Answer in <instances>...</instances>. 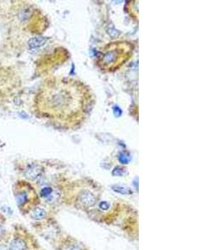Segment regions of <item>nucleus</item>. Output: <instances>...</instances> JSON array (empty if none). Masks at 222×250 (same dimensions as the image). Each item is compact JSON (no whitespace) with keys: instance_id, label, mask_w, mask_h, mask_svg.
<instances>
[{"instance_id":"7","label":"nucleus","mask_w":222,"mask_h":250,"mask_svg":"<svg viewBox=\"0 0 222 250\" xmlns=\"http://www.w3.org/2000/svg\"><path fill=\"white\" fill-rule=\"evenodd\" d=\"M29 194L27 191H25V190L17 191V193H16V202H17V205L19 207H22L23 205H25L29 202Z\"/></svg>"},{"instance_id":"11","label":"nucleus","mask_w":222,"mask_h":250,"mask_svg":"<svg viewBox=\"0 0 222 250\" xmlns=\"http://www.w3.org/2000/svg\"><path fill=\"white\" fill-rule=\"evenodd\" d=\"M113 174L115 176H122L124 174V172H123V170L121 169H120V168H115L114 170H113Z\"/></svg>"},{"instance_id":"2","label":"nucleus","mask_w":222,"mask_h":250,"mask_svg":"<svg viewBox=\"0 0 222 250\" xmlns=\"http://www.w3.org/2000/svg\"><path fill=\"white\" fill-rule=\"evenodd\" d=\"M132 46L126 41L107 44L98 56V64L105 71H114L124 64L132 56Z\"/></svg>"},{"instance_id":"6","label":"nucleus","mask_w":222,"mask_h":250,"mask_svg":"<svg viewBox=\"0 0 222 250\" xmlns=\"http://www.w3.org/2000/svg\"><path fill=\"white\" fill-rule=\"evenodd\" d=\"M48 41V38L44 37H34L30 38L29 41V49H34L44 46Z\"/></svg>"},{"instance_id":"10","label":"nucleus","mask_w":222,"mask_h":250,"mask_svg":"<svg viewBox=\"0 0 222 250\" xmlns=\"http://www.w3.org/2000/svg\"><path fill=\"white\" fill-rule=\"evenodd\" d=\"M53 193V190L52 188L50 187H45L43 189L41 190V196L44 197V198H48L49 196L51 195Z\"/></svg>"},{"instance_id":"8","label":"nucleus","mask_w":222,"mask_h":250,"mask_svg":"<svg viewBox=\"0 0 222 250\" xmlns=\"http://www.w3.org/2000/svg\"><path fill=\"white\" fill-rule=\"evenodd\" d=\"M46 215L47 213L45 209L40 207L35 208L32 211V213H31L32 218L35 220H41V219H44L46 217Z\"/></svg>"},{"instance_id":"16","label":"nucleus","mask_w":222,"mask_h":250,"mask_svg":"<svg viewBox=\"0 0 222 250\" xmlns=\"http://www.w3.org/2000/svg\"><path fill=\"white\" fill-rule=\"evenodd\" d=\"M2 232H3V228H2V227L0 226V236L2 234Z\"/></svg>"},{"instance_id":"14","label":"nucleus","mask_w":222,"mask_h":250,"mask_svg":"<svg viewBox=\"0 0 222 250\" xmlns=\"http://www.w3.org/2000/svg\"><path fill=\"white\" fill-rule=\"evenodd\" d=\"M0 250H7V248L4 245H0Z\"/></svg>"},{"instance_id":"9","label":"nucleus","mask_w":222,"mask_h":250,"mask_svg":"<svg viewBox=\"0 0 222 250\" xmlns=\"http://www.w3.org/2000/svg\"><path fill=\"white\" fill-rule=\"evenodd\" d=\"M113 189L117 193H121V194H131L132 193V190L130 188L121 186V185H114L113 186Z\"/></svg>"},{"instance_id":"4","label":"nucleus","mask_w":222,"mask_h":250,"mask_svg":"<svg viewBox=\"0 0 222 250\" xmlns=\"http://www.w3.org/2000/svg\"><path fill=\"white\" fill-rule=\"evenodd\" d=\"M80 200L84 205H86L87 207H91L95 204L96 199L94 195L92 194L91 192L85 190L83 192H82L80 194Z\"/></svg>"},{"instance_id":"15","label":"nucleus","mask_w":222,"mask_h":250,"mask_svg":"<svg viewBox=\"0 0 222 250\" xmlns=\"http://www.w3.org/2000/svg\"><path fill=\"white\" fill-rule=\"evenodd\" d=\"M69 250H80V249H79L78 247H72Z\"/></svg>"},{"instance_id":"5","label":"nucleus","mask_w":222,"mask_h":250,"mask_svg":"<svg viewBox=\"0 0 222 250\" xmlns=\"http://www.w3.org/2000/svg\"><path fill=\"white\" fill-rule=\"evenodd\" d=\"M28 245L23 239L16 238L13 239L9 245V250H27Z\"/></svg>"},{"instance_id":"12","label":"nucleus","mask_w":222,"mask_h":250,"mask_svg":"<svg viewBox=\"0 0 222 250\" xmlns=\"http://www.w3.org/2000/svg\"><path fill=\"white\" fill-rule=\"evenodd\" d=\"M99 207H100V208L102 210H107L109 208L110 205L107 202H101V204H100V205H99Z\"/></svg>"},{"instance_id":"3","label":"nucleus","mask_w":222,"mask_h":250,"mask_svg":"<svg viewBox=\"0 0 222 250\" xmlns=\"http://www.w3.org/2000/svg\"><path fill=\"white\" fill-rule=\"evenodd\" d=\"M43 173V169L38 164H29L24 169V175L30 180H36Z\"/></svg>"},{"instance_id":"1","label":"nucleus","mask_w":222,"mask_h":250,"mask_svg":"<svg viewBox=\"0 0 222 250\" xmlns=\"http://www.w3.org/2000/svg\"><path fill=\"white\" fill-rule=\"evenodd\" d=\"M92 104L89 89L72 78L46 81L36 98L37 109L42 114L67 127L81 124Z\"/></svg>"},{"instance_id":"13","label":"nucleus","mask_w":222,"mask_h":250,"mask_svg":"<svg viewBox=\"0 0 222 250\" xmlns=\"http://www.w3.org/2000/svg\"><path fill=\"white\" fill-rule=\"evenodd\" d=\"M119 160H120V162H121V164H126L127 162H128V158H127V157H125V156H121V157L119 158Z\"/></svg>"}]
</instances>
